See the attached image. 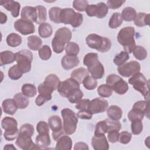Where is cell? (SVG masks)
Listing matches in <instances>:
<instances>
[{
	"mask_svg": "<svg viewBox=\"0 0 150 150\" xmlns=\"http://www.w3.org/2000/svg\"><path fill=\"white\" fill-rule=\"evenodd\" d=\"M34 131L35 129L32 125L28 123L22 125L16 138V145L23 150L40 149L39 146L35 144L32 139V136L33 135Z\"/></svg>",
	"mask_w": 150,
	"mask_h": 150,
	"instance_id": "6da1fadb",
	"label": "cell"
},
{
	"mask_svg": "<svg viewBox=\"0 0 150 150\" xmlns=\"http://www.w3.org/2000/svg\"><path fill=\"white\" fill-rule=\"evenodd\" d=\"M83 64L87 66V70L95 79H100L104 75V68L98 58L96 53H88L83 58Z\"/></svg>",
	"mask_w": 150,
	"mask_h": 150,
	"instance_id": "7a4b0ae2",
	"label": "cell"
},
{
	"mask_svg": "<svg viewBox=\"0 0 150 150\" xmlns=\"http://www.w3.org/2000/svg\"><path fill=\"white\" fill-rule=\"evenodd\" d=\"M135 29L132 26L122 28L117 35V40L128 53H132L136 45L134 39Z\"/></svg>",
	"mask_w": 150,
	"mask_h": 150,
	"instance_id": "3957f363",
	"label": "cell"
},
{
	"mask_svg": "<svg viewBox=\"0 0 150 150\" xmlns=\"http://www.w3.org/2000/svg\"><path fill=\"white\" fill-rule=\"evenodd\" d=\"M87 46L101 53L108 52L111 47V42L106 37H102L95 33L88 35L86 38Z\"/></svg>",
	"mask_w": 150,
	"mask_h": 150,
	"instance_id": "277c9868",
	"label": "cell"
},
{
	"mask_svg": "<svg viewBox=\"0 0 150 150\" xmlns=\"http://www.w3.org/2000/svg\"><path fill=\"white\" fill-rule=\"evenodd\" d=\"M128 83L131 84L134 88L141 93L145 99L149 100V81L141 73L134 74L128 80Z\"/></svg>",
	"mask_w": 150,
	"mask_h": 150,
	"instance_id": "5b68a950",
	"label": "cell"
},
{
	"mask_svg": "<svg viewBox=\"0 0 150 150\" xmlns=\"http://www.w3.org/2000/svg\"><path fill=\"white\" fill-rule=\"evenodd\" d=\"M63 118V128L67 135H71L75 132L77 128L78 119L77 115L69 108H64L61 111Z\"/></svg>",
	"mask_w": 150,
	"mask_h": 150,
	"instance_id": "8992f818",
	"label": "cell"
},
{
	"mask_svg": "<svg viewBox=\"0 0 150 150\" xmlns=\"http://www.w3.org/2000/svg\"><path fill=\"white\" fill-rule=\"evenodd\" d=\"M2 128L5 130L4 138L7 141H13L17 138L19 130L18 128L17 121L9 117H5L1 121Z\"/></svg>",
	"mask_w": 150,
	"mask_h": 150,
	"instance_id": "52a82bcc",
	"label": "cell"
},
{
	"mask_svg": "<svg viewBox=\"0 0 150 150\" xmlns=\"http://www.w3.org/2000/svg\"><path fill=\"white\" fill-rule=\"evenodd\" d=\"M15 56V61L22 73H26L30 71L33 60L32 53L30 50L24 49L16 53Z\"/></svg>",
	"mask_w": 150,
	"mask_h": 150,
	"instance_id": "ba28073f",
	"label": "cell"
},
{
	"mask_svg": "<svg viewBox=\"0 0 150 150\" xmlns=\"http://www.w3.org/2000/svg\"><path fill=\"white\" fill-rule=\"evenodd\" d=\"M106 83L112 90L120 95L125 94L128 90L127 83L120 76L115 74H110L107 77Z\"/></svg>",
	"mask_w": 150,
	"mask_h": 150,
	"instance_id": "9c48e42d",
	"label": "cell"
},
{
	"mask_svg": "<svg viewBox=\"0 0 150 150\" xmlns=\"http://www.w3.org/2000/svg\"><path fill=\"white\" fill-rule=\"evenodd\" d=\"M79 88H80V84L70 77L60 82L57 91L62 97L67 98L71 93Z\"/></svg>",
	"mask_w": 150,
	"mask_h": 150,
	"instance_id": "30bf717a",
	"label": "cell"
},
{
	"mask_svg": "<svg viewBox=\"0 0 150 150\" xmlns=\"http://www.w3.org/2000/svg\"><path fill=\"white\" fill-rule=\"evenodd\" d=\"M48 124L52 131V137L54 141L63 135L62 121L59 115H52L48 119Z\"/></svg>",
	"mask_w": 150,
	"mask_h": 150,
	"instance_id": "8fae6325",
	"label": "cell"
},
{
	"mask_svg": "<svg viewBox=\"0 0 150 150\" xmlns=\"http://www.w3.org/2000/svg\"><path fill=\"white\" fill-rule=\"evenodd\" d=\"M108 12V8L104 2L88 5L86 12L88 16H96L99 19L104 18Z\"/></svg>",
	"mask_w": 150,
	"mask_h": 150,
	"instance_id": "7c38bea8",
	"label": "cell"
},
{
	"mask_svg": "<svg viewBox=\"0 0 150 150\" xmlns=\"http://www.w3.org/2000/svg\"><path fill=\"white\" fill-rule=\"evenodd\" d=\"M140 64L135 60H132L118 66V71L120 75L124 77H129L139 72Z\"/></svg>",
	"mask_w": 150,
	"mask_h": 150,
	"instance_id": "4fadbf2b",
	"label": "cell"
},
{
	"mask_svg": "<svg viewBox=\"0 0 150 150\" xmlns=\"http://www.w3.org/2000/svg\"><path fill=\"white\" fill-rule=\"evenodd\" d=\"M38 91L39 95L35 100V103L38 106H41L45 102L52 99V93L53 90L46 86L43 83L39 85Z\"/></svg>",
	"mask_w": 150,
	"mask_h": 150,
	"instance_id": "5bb4252c",
	"label": "cell"
},
{
	"mask_svg": "<svg viewBox=\"0 0 150 150\" xmlns=\"http://www.w3.org/2000/svg\"><path fill=\"white\" fill-rule=\"evenodd\" d=\"M108 107V101L103 98H95L90 101L88 110L93 114H96L104 112Z\"/></svg>",
	"mask_w": 150,
	"mask_h": 150,
	"instance_id": "9a60e30c",
	"label": "cell"
},
{
	"mask_svg": "<svg viewBox=\"0 0 150 150\" xmlns=\"http://www.w3.org/2000/svg\"><path fill=\"white\" fill-rule=\"evenodd\" d=\"M14 28L15 30L23 35H27L33 33L35 31V28L33 22L19 19L14 23Z\"/></svg>",
	"mask_w": 150,
	"mask_h": 150,
	"instance_id": "2e32d148",
	"label": "cell"
},
{
	"mask_svg": "<svg viewBox=\"0 0 150 150\" xmlns=\"http://www.w3.org/2000/svg\"><path fill=\"white\" fill-rule=\"evenodd\" d=\"M91 145L95 150H108L109 144L105 134H94L91 139Z\"/></svg>",
	"mask_w": 150,
	"mask_h": 150,
	"instance_id": "e0dca14e",
	"label": "cell"
},
{
	"mask_svg": "<svg viewBox=\"0 0 150 150\" xmlns=\"http://www.w3.org/2000/svg\"><path fill=\"white\" fill-rule=\"evenodd\" d=\"M77 12H76L74 9L69 8L62 9L60 12V21L65 25L70 24L71 25L74 22V19L77 16Z\"/></svg>",
	"mask_w": 150,
	"mask_h": 150,
	"instance_id": "ac0fdd59",
	"label": "cell"
},
{
	"mask_svg": "<svg viewBox=\"0 0 150 150\" xmlns=\"http://www.w3.org/2000/svg\"><path fill=\"white\" fill-rule=\"evenodd\" d=\"M71 37V31L66 27H62L56 30L53 38L65 45L70 42Z\"/></svg>",
	"mask_w": 150,
	"mask_h": 150,
	"instance_id": "d6986e66",
	"label": "cell"
},
{
	"mask_svg": "<svg viewBox=\"0 0 150 150\" xmlns=\"http://www.w3.org/2000/svg\"><path fill=\"white\" fill-rule=\"evenodd\" d=\"M21 18L31 22H36L38 18V12L35 7L26 6L22 8L21 13Z\"/></svg>",
	"mask_w": 150,
	"mask_h": 150,
	"instance_id": "ffe728a7",
	"label": "cell"
},
{
	"mask_svg": "<svg viewBox=\"0 0 150 150\" xmlns=\"http://www.w3.org/2000/svg\"><path fill=\"white\" fill-rule=\"evenodd\" d=\"M80 61L77 56L65 54L62 59L61 64L64 69L66 70H70L79 64Z\"/></svg>",
	"mask_w": 150,
	"mask_h": 150,
	"instance_id": "44dd1931",
	"label": "cell"
},
{
	"mask_svg": "<svg viewBox=\"0 0 150 150\" xmlns=\"http://www.w3.org/2000/svg\"><path fill=\"white\" fill-rule=\"evenodd\" d=\"M0 4L7 11H10L13 17L16 18L19 16L21 8V5L19 2L13 1H1Z\"/></svg>",
	"mask_w": 150,
	"mask_h": 150,
	"instance_id": "7402d4cb",
	"label": "cell"
},
{
	"mask_svg": "<svg viewBox=\"0 0 150 150\" xmlns=\"http://www.w3.org/2000/svg\"><path fill=\"white\" fill-rule=\"evenodd\" d=\"M2 107L5 113L9 115H13L17 111L18 106L14 99L8 98L2 101Z\"/></svg>",
	"mask_w": 150,
	"mask_h": 150,
	"instance_id": "603a6c76",
	"label": "cell"
},
{
	"mask_svg": "<svg viewBox=\"0 0 150 150\" xmlns=\"http://www.w3.org/2000/svg\"><path fill=\"white\" fill-rule=\"evenodd\" d=\"M72 140L67 135L61 136L57 141L55 146L56 149H67L70 150L72 148Z\"/></svg>",
	"mask_w": 150,
	"mask_h": 150,
	"instance_id": "cb8c5ba5",
	"label": "cell"
},
{
	"mask_svg": "<svg viewBox=\"0 0 150 150\" xmlns=\"http://www.w3.org/2000/svg\"><path fill=\"white\" fill-rule=\"evenodd\" d=\"M35 142L40 149H45L50 145L51 140L49 133H40L36 138Z\"/></svg>",
	"mask_w": 150,
	"mask_h": 150,
	"instance_id": "d4e9b609",
	"label": "cell"
},
{
	"mask_svg": "<svg viewBox=\"0 0 150 150\" xmlns=\"http://www.w3.org/2000/svg\"><path fill=\"white\" fill-rule=\"evenodd\" d=\"M59 78L54 74H49L45 79L43 83L53 91L57 90L60 83Z\"/></svg>",
	"mask_w": 150,
	"mask_h": 150,
	"instance_id": "484cf974",
	"label": "cell"
},
{
	"mask_svg": "<svg viewBox=\"0 0 150 150\" xmlns=\"http://www.w3.org/2000/svg\"><path fill=\"white\" fill-rule=\"evenodd\" d=\"M107 110V115L109 118L112 120L118 121L122 117V111L120 107L113 105H111Z\"/></svg>",
	"mask_w": 150,
	"mask_h": 150,
	"instance_id": "4316f807",
	"label": "cell"
},
{
	"mask_svg": "<svg viewBox=\"0 0 150 150\" xmlns=\"http://www.w3.org/2000/svg\"><path fill=\"white\" fill-rule=\"evenodd\" d=\"M89 75V73L87 69L84 67H79L74 70L71 73V77L77 81L80 84L82 83L84 79Z\"/></svg>",
	"mask_w": 150,
	"mask_h": 150,
	"instance_id": "83f0119b",
	"label": "cell"
},
{
	"mask_svg": "<svg viewBox=\"0 0 150 150\" xmlns=\"http://www.w3.org/2000/svg\"><path fill=\"white\" fill-rule=\"evenodd\" d=\"M16 59L15 53L6 50L1 52L0 53V65L1 66L13 63Z\"/></svg>",
	"mask_w": 150,
	"mask_h": 150,
	"instance_id": "f1b7e54d",
	"label": "cell"
},
{
	"mask_svg": "<svg viewBox=\"0 0 150 150\" xmlns=\"http://www.w3.org/2000/svg\"><path fill=\"white\" fill-rule=\"evenodd\" d=\"M134 24L138 27H142L149 24V13L139 12L134 19Z\"/></svg>",
	"mask_w": 150,
	"mask_h": 150,
	"instance_id": "f546056e",
	"label": "cell"
},
{
	"mask_svg": "<svg viewBox=\"0 0 150 150\" xmlns=\"http://www.w3.org/2000/svg\"><path fill=\"white\" fill-rule=\"evenodd\" d=\"M27 45L28 47L32 50H39L42 45V41L41 39L36 35L29 36L28 39Z\"/></svg>",
	"mask_w": 150,
	"mask_h": 150,
	"instance_id": "4dcf8cb0",
	"label": "cell"
},
{
	"mask_svg": "<svg viewBox=\"0 0 150 150\" xmlns=\"http://www.w3.org/2000/svg\"><path fill=\"white\" fill-rule=\"evenodd\" d=\"M13 99L17 104L18 108L19 109H24L26 108L29 103L28 97L25 96L22 93L16 94L13 96Z\"/></svg>",
	"mask_w": 150,
	"mask_h": 150,
	"instance_id": "1f68e13d",
	"label": "cell"
},
{
	"mask_svg": "<svg viewBox=\"0 0 150 150\" xmlns=\"http://www.w3.org/2000/svg\"><path fill=\"white\" fill-rule=\"evenodd\" d=\"M53 32L52 26L48 23H42L38 28V33L40 37L43 38H47L50 37Z\"/></svg>",
	"mask_w": 150,
	"mask_h": 150,
	"instance_id": "d6a6232c",
	"label": "cell"
},
{
	"mask_svg": "<svg viewBox=\"0 0 150 150\" xmlns=\"http://www.w3.org/2000/svg\"><path fill=\"white\" fill-rule=\"evenodd\" d=\"M149 100L138 101L135 102L132 106V108H134L141 111L148 118H149Z\"/></svg>",
	"mask_w": 150,
	"mask_h": 150,
	"instance_id": "836d02e7",
	"label": "cell"
},
{
	"mask_svg": "<svg viewBox=\"0 0 150 150\" xmlns=\"http://www.w3.org/2000/svg\"><path fill=\"white\" fill-rule=\"evenodd\" d=\"M121 15L122 20L127 22H130L134 21V19H135L137 15V12L134 8L128 6L122 10Z\"/></svg>",
	"mask_w": 150,
	"mask_h": 150,
	"instance_id": "e575fe53",
	"label": "cell"
},
{
	"mask_svg": "<svg viewBox=\"0 0 150 150\" xmlns=\"http://www.w3.org/2000/svg\"><path fill=\"white\" fill-rule=\"evenodd\" d=\"M6 43L10 47H15L19 46L22 43V37L16 33H11L6 38Z\"/></svg>",
	"mask_w": 150,
	"mask_h": 150,
	"instance_id": "d590c367",
	"label": "cell"
},
{
	"mask_svg": "<svg viewBox=\"0 0 150 150\" xmlns=\"http://www.w3.org/2000/svg\"><path fill=\"white\" fill-rule=\"evenodd\" d=\"M122 18L119 12L114 13L109 21L108 26L111 29H115L119 27L122 23Z\"/></svg>",
	"mask_w": 150,
	"mask_h": 150,
	"instance_id": "8d00e7d4",
	"label": "cell"
},
{
	"mask_svg": "<svg viewBox=\"0 0 150 150\" xmlns=\"http://www.w3.org/2000/svg\"><path fill=\"white\" fill-rule=\"evenodd\" d=\"M22 93L28 97H33L37 93V89L35 85L32 84H24L22 86Z\"/></svg>",
	"mask_w": 150,
	"mask_h": 150,
	"instance_id": "74e56055",
	"label": "cell"
},
{
	"mask_svg": "<svg viewBox=\"0 0 150 150\" xmlns=\"http://www.w3.org/2000/svg\"><path fill=\"white\" fill-rule=\"evenodd\" d=\"M8 77L13 80H16L19 79L23 74L22 71L19 69L18 64H15L13 66H12L11 68H9L8 72Z\"/></svg>",
	"mask_w": 150,
	"mask_h": 150,
	"instance_id": "f35d334b",
	"label": "cell"
},
{
	"mask_svg": "<svg viewBox=\"0 0 150 150\" xmlns=\"http://www.w3.org/2000/svg\"><path fill=\"white\" fill-rule=\"evenodd\" d=\"M38 12V18L36 23L38 24H41L44 23L47 19V11L44 6L38 5L35 6Z\"/></svg>",
	"mask_w": 150,
	"mask_h": 150,
	"instance_id": "ab89813d",
	"label": "cell"
},
{
	"mask_svg": "<svg viewBox=\"0 0 150 150\" xmlns=\"http://www.w3.org/2000/svg\"><path fill=\"white\" fill-rule=\"evenodd\" d=\"M83 86L87 90H92L95 89L97 86V81L96 79L93 78L91 76H86L82 82Z\"/></svg>",
	"mask_w": 150,
	"mask_h": 150,
	"instance_id": "60d3db41",
	"label": "cell"
},
{
	"mask_svg": "<svg viewBox=\"0 0 150 150\" xmlns=\"http://www.w3.org/2000/svg\"><path fill=\"white\" fill-rule=\"evenodd\" d=\"M64 50L67 54L77 56L79 53L80 47L77 43L73 42H69L66 44Z\"/></svg>",
	"mask_w": 150,
	"mask_h": 150,
	"instance_id": "b9f144b4",
	"label": "cell"
},
{
	"mask_svg": "<svg viewBox=\"0 0 150 150\" xmlns=\"http://www.w3.org/2000/svg\"><path fill=\"white\" fill-rule=\"evenodd\" d=\"M134 56L139 60H144L147 56L146 50L141 46H135L133 52Z\"/></svg>",
	"mask_w": 150,
	"mask_h": 150,
	"instance_id": "7bdbcfd3",
	"label": "cell"
},
{
	"mask_svg": "<svg viewBox=\"0 0 150 150\" xmlns=\"http://www.w3.org/2000/svg\"><path fill=\"white\" fill-rule=\"evenodd\" d=\"M97 93L101 97L107 98L110 97L112 94V90L108 85L101 84L97 88Z\"/></svg>",
	"mask_w": 150,
	"mask_h": 150,
	"instance_id": "ee69618b",
	"label": "cell"
},
{
	"mask_svg": "<svg viewBox=\"0 0 150 150\" xmlns=\"http://www.w3.org/2000/svg\"><path fill=\"white\" fill-rule=\"evenodd\" d=\"M129 58L128 53L125 51H122L115 56L113 62L115 64L120 66L124 64L129 59Z\"/></svg>",
	"mask_w": 150,
	"mask_h": 150,
	"instance_id": "f6af8a7d",
	"label": "cell"
},
{
	"mask_svg": "<svg viewBox=\"0 0 150 150\" xmlns=\"http://www.w3.org/2000/svg\"><path fill=\"white\" fill-rule=\"evenodd\" d=\"M61 8L59 7H52L49 11V19L51 21L56 23H60V12L61 11Z\"/></svg>",
	"mask_w": 150,
	"mask_h": 150,
	"instance_id": "bcb514c9",
	"label": "cell"
},
{
	"mask_svg": "<svg viewBox=\"0 0 150 150\" xmlns=\"http://www.w3.org/2000/svg\"><path fill=\"white\" fill-rule=\"evenodd\" d=\"M39 56L43 60H47L52 56V50L47 45H43L39 49Z\"/></svg>",
	"mask_w": 150,
	"mask_h": 150,
	"instance_id": "7dc6e473",
	"label": "cell"
},
{
	"mask_svg": "<svg viewBox=\"0 0 150 150\" xmlns=\"http://www.w3.org/2000/svg\"><path fill=\"white\" fill-rule=\"evenodd\" d=\"M83 97V93L80 88H79V89L75 90L72 93H71L67 96V98L68 99V101L70 103H76L80 100H81Z\"/></svg>",
	"mask_w": 150,
	"mask_h": 150,
	"instance_id": "c3c4849f",
	"label": "cell"
},
{
	"mask_svg": "<svg viewBox=\"0 0 150 150\" xmlns=\"http://www.w3.org/2000/svg\"><path fill=\"white\" fill-rule=\"evenodd\" d=\"M144 114L143 112H142L141 111L134 109V108H132L128 114V117L129 121H132L134 120H141L142 121L144 118Z\"/></svg>",
	"mask_w": 150,
	"mask_h": 150,
	"instance_id": "681fc988",
	"label": "cell"
},
{
	"mask_svg": "<svg viewBox=\"0 0 150 150\" xmlns=\"http://www.w3.org/2000/svg\"><path fill=\"white\" fill-rule=\"evenodd\" d=\"M131 129L132 133L134 135H139L141 133L143 129V125L142 121L136 120L131 121Z\"/></svg>",
	"mask_w": 150,
	"mask_h": 150,
	"instance_id": "f907efd6",
	"label": "cell"
},
{
	"mask_svg": "<svg viewBox=\"0 0 150 150\" xmlns=\"http://www.w3.org/2000/svg\"><path fill=\"white\" fill-rule=\"evenodd\" d=\"M107 124V132L111 130H117L120 131L121 128V124L119 121L112 120L110 118H107L105 120Z\"/></svg>",
	"mask_w": 150,
	"mask_h": 150,
	"instance_id": "816d5d0a",
	"label": "cell"
},
{
	"mask_svg": "<svg viewBox=\"0 0 150 150\" xmlns=\"http://www.w3.org/2000/svg\"><path fill=\"white\" fill-rule=\"evenodd\" d=\"M88 5V1L86 0H75L73 2V7L80 12L86 11Z\"/></svg>",
	"mask_w": 150,
	"mask_h": 150,
	"instance_id": "f5cc1de1",
	"label": "cell"
},
{
	"mask_svg": "<svg viewBox=\"0 0 150 150\" xmlns=\"http://www.w3.org/2000/svg\"><path fill=\"white\" fill-rule=\"evenodd\" d=\"M107 133V127L105 120L100 121L97 123L96 125V129L94 134H105Z\"/></svg>",
	"mask_w": 150,
	"mask_h": 150,
	"instance_id": "db71d44e",
	"label": "cell"
},
{
	"mask_svg": "<svg viewBox=\"0 0 150 150\" xmlns=\"http://www.w3.org/2000/svg\"><path fill=\"white\" fill-rule=\"evenodd\" d=\"M52 46L53 52L56 53H60L64 49L65 45L53 38L52 42Z\"/></svg>",
	"mask_w": 150,
	"mask_h": 150,
	"instance_id": "11a10c76",
	"label": "cell"
},
{
	"mask_svg": "<svg viewBox=\"0 0 150 150\" xmlns=\"http://www.w3.org/2000/svg\"><path fill=\"white\" fill-rule=\"evenodd\" d=\"M132 138L131 133L127 131H122L119 134V142L122 144H128Z\"/></svg>",
	"mask_w": 150,
	"mask_h": 150,
	"instance_id": "9f6ffc18",
	"label": "cell"
},
{
	"mask_svg": "<svg viewBox=\"0 0 150 150\" xmlns=\"http://www.w3.org/2000/svg\"><path fill=\"white\" fill-rule=\"evenodd\" d=\"M36 130L38 134L49 133V125L46 122L40 121L36 125Z\"/></svg>",
	"mask_w": 150,
	"mask_h": 150,
	"instance_id": "6f0895ef",
	"label": "cell"
},
{
	"mask_svg": "<svg viewBox=\"0 0 150 150\" xmlns=\"http://www.w3.org/2000/svg\"><path fill=\"white\" fill-rule=\"evenodd\" d=\"M107 137L109 142L115 143L119 141V132L117 130H111L107 132Z\"/></svg>",
	"mask_w": 150,
	"mask_h": 150,
	"instance_id": "680465c9",
	"label": "cell"
},
{
	"mask_svg": "<svg viewBox=\"0 0 150 150\" xmlns=\"http://www.w3.org/2000/svg\"><path fill=\"white\" fill-rule=\"evenodd\" d=\"M90 103L88 99H81L76 103V108L79 111L88 110V105Z\"/></svg>",
	"mask_w": 150,
	"mask_h": 150,
	"instance_id": "91938a15",
	"label": "cell"
},
{
	"mask_svg": "<svg viewBox=\"0 0 150 150\" xmlns=\"http://www.w3.org/2000/svg\"><path fill=\"white\" fill-rule=\"evenodd\" d=\"M125 1H112L109 0L107 1V6L108 8L115 9L120 8L124 3H125Z\"/></svg>",
	"mask_w": 150,
	"mask_h": 150,
	"instance_id": "94428289",
	"label": "cell"
},
{
	"mask_svg": "<svg viewBox=\"0 0 150 150\" xmlns=\"http://www.w3.org/2000/svg\"><path fill=\"white\" fill-rule=\"evenodd\" d=\"M77 116L78 118H80L81 119L83 120H90L92 118L93 114L88 110H81V111H79Z\"/></svg>",
	"mask_w": 150,
	"mask_h": 150,
	"instance_id": "6125c7cd",
	"label": "cell"
},
{
	"mask_svg": "<svg viewBox=\"0 0 150 150\" xmlns=\"http://www.w3.org/2000/svg\"><path fill=\"white\" fill-rule=\"evenodd\" d=\"M74 149L79 150V149H88V146L87 144L83 142H77L74 146Z\"/></svg>",
	"mask_w": 150,
	"mask_h": 150,
	"instance_id": "be15d7a7",
	"label": "cell"
},
{
	"mask_svg": "<svg viewBox=\"0 0 150 150\" xmlns=\"http://www.w3.org/2000/svg\"><path fill=\"white\" fill-rule=\"evenodd\" d=\"M7 21V16L5 13H3L2 12H1L0 13V22L1 24L5 23Z\"/></svg>",
	"mask_w": 150,
	"mask_h": 150,
	"instance_id": "e7e4bbea",
	"label": "cell"
},
{
	"mask_svg": "<svg viewBox=\"0 0 150 150\" xmlns=\"http://www.w3.org/2000/svg\"><path fill=\"white\" fill-rule=\"evenodd\" d=\"M4 149H15L16 150V148L12 145V144H6L4 147Z\"/></svg>",
	"mask_w": 150,
	"mask_h": 150,
	"instance_id": "03108f58",
	"label": "cell"
}]
</instances>
